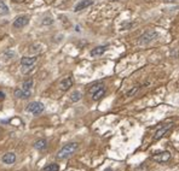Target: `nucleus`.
<instances>
[{
  "mask_svg": "<svg viewBox=\"0 0 179 171\" xmlns=\"http://www.w3.org/2000/svg\"><path fill=\"white\" fill-rule=\"evenodd\" d=\"M79 148V145L76 142H70V143H67V145H64L61 149H59V152H58V154H57V158L59 159V160H62V159H67V158H69L71 157L75 152H76V149Z\"/></svg>",
  "mask_w": 179,
  "mask_h": 171,
  "instance_id": "obj_1",
  "label": "nucleus"
},
{
  "mask_svg": "<svg viewBox=\"0 0 179 171\" xmlns=\"http://www.w3.org/2000/svg\"><path fill=\"white\" fill-rule=\"evenodd\" d=\"M25 110H27L29 113L34 115V116H39L40 113H42V112H44L45 107H44V105H42L41 102L34 101V102H31V104L25 107Z\"/></svg>",
  "mask_w": 179,
  "mask_h": 171,
  "instance_id": "obj_2",
  "label": "nucleus"
},
{
  "mask_svg": "<svg viewBox=\"0 0 179 171\" xmlns=\"http://www.w3.org/2000/svg\"><path fill=\"white\" fill-rule=\"evenodd\" d=\"M173 127H174V123H173V122L167 123V124H165L164 127H161V128L155 132V135H154V141H157V140H160V139H162L165 135H167V134L173 129Z\"/></svg>",
  "mask_w": 179,
  "mask_h": 171,
  "instance_id": "obj_3",
  "label": "nucleus"
},
{
  "mask_svg": "<svg viewBox=\"0 0 179 171\" xmlns=\"http://www.w3.org/2000/svg\"><path fill=\"white\" fill-rule=\"evenodd\" d=\"M157 38V33L154 30H150V31H145L143 35H140L139 40H138V44L140 45H148L149 42L154 41V40Z\"/></svg>",
  "mask_w": 179,
  "mask_h": 171,
  "instance_id": "obj_4",
  "label": "nucleus"
},
{
  "mask_svg": "<svg viewBox=\"0 0 179 171\" xmlns=\"http://www.w3.org/2000/svg\"><path fill=\"white\" fill-rule=\"evenodd\" d=\"M151 159L154 162H157V163H166L171 159V153L165 151V152H161V153H156L154 156L151 157Z\"/></svg>",
  "mask_w": 179,
  "mask_h": 171,
  "instance_id": "obj_5",
  "label": "nucleus"
},
{
  "mask_svg": "<svg viewBox=\"0 0 179 171\" xmlns=\"http://www.w3.org/2000/svg\"><path fill=\"white\" fill-rule=\"evenodd\" d=\"M28 23H29V17L28 16H21V17H17L15 19L14 27L15 28H23Z\"/></svg>",
  "mask_w": 179,
  "mask_h": 171,
  "instance_id": "obj_6",
  "label": "nucleus"
},
{
  "mask_svg": "<svg viewBox=\"0 0 179 171\" xmlns=\"http://www.w3.org/2000/svg\"><path fill=\"white\" fill-rule=\"evenodd\" d=\"M73 86V78L71 77H67L62 80L61 81V83H59V89L63 91V92H65V91H68L70 87Z\"/></svg>",
  "mask_w": 179,
  "mask_h": 171,
  "instance_id": "obj_7",
  "label": "nucleus"
},
{
  "mask_svg": "<svg viewBox=\"0 0 179 171\" xmlns=\"http://www.w3.org/2000/svg\"><path fill=\"white\" fill-rule=\"evenodd\" d=\"M38 60L36 57H23L21 59V65L22 66H33Z\"/></svg>",
  "mask_w": 179,
  "mask_h": 171,
  "instance_id": "obj_8",
  "label": "nucleus"
},
{
  "mask_svg": "<svg viewBox=\"0 0 179 171\" xmlns=\"http://www.w3.org/2000/svg\"><path fill=\"white\" fill-rule=\"evenodd\" d=\"M92 4H93V1H92V0H81L78 5L75 6L74 11H75V12H79V11H81V10H84V8L91 6Z\"/></svg>",
  "mask_w": 179,
  "mask_h": 171,
  "instance_id": "obj_9",
  "label": "nucleus"
},
{
  "mask_svg": "<svg viewBox=\"0 0 179 171\" xmlns=\"http://www.w3.org/2000/svg\"><path fill=\"white\" fill-rule=\"evenodd\" d=\"M31 95V91H24V89H16L15 91V96L18 99H28Z\"/></svg>",
  "mask_w": 179,
  "mask_h": 171,
  "instance_id": "obj_10",
  "label": "nucleus"
},
{
  "mask_svg": "<svg viewBox=\"0 0 179 171\" xmlns=\"http://www.w3.org/2000/svg\"><path fill=\"white\" fill-rule=\"evenodd\" d=\"M107 48H108L107 46L94 47L93 49L91 51V55H92V57H99V55H102L105 51H107Z\"/></svg>",
  "mask_w": 179,
  "mask_h": 171,
  "instance_id": "obj_11",
  "label": "nucleus"
},
{
  "mask_svg": "<svg viewBox=\"0 0 179 171\" xmlns=\"http://www.w3.org/2000/svg\"><path fill=\"white\" fill-rule=\"evenodd\" d=\"M16 162V156L15 153H6V154H4L3 157V163L5 164H14Z\"/></svg>",
  "mask_w": 179,
  "mask_h": 171,
  "instance_id": "obj_12",
  "label": "nucleus"
},
{
  "mask_svg": "<svg viewBox=\"0 0 179 171\" xmlns=\"http://www.w3.org/2000/svg\"><path fill=\"white\" fill-rule=\"evenodd\" d=\"M46 146H47V141L45 139H39L38 141H35V143H34V148L38 149V151L45 149Z\"/></svg>",
  "mask_w": 179,
  "mask_h": 171,
  "instance_id": "obj_13",
  "label": "nucleus"
},
{
  "mask_svg": "<svg viewBox=\"0 0 179 171\" xmlns=\"http://www.w3.org/2000/svg\"><path fill=\"white\" fill-rule=\"evenodd\" d=\"M102 88H104V87H103V83H97V85H93L90 89H88V93L91 94V95H93V94L97 93L98 91H101Z\"/></svg>",
  "mask_w": 179,
  "mask_h": 171,
  "instance_id": "obj_14",
  "label": "nucleus"
},
{
  "mask_svg": "<svg viewBox=\"0 0 179 171\" xmlns=\"http://www.w3.org/2000/svg\"><path fill=\"white\" fill-rule=\"evenodd\" d=\"M58 170H59V166H58V164L52 163V164H48L47 166H45L42 171H58Z\"/></svg>",
  "mask_w": 179,
  "mask_h": 171,
  "instance_id": "obj_15",
  "label": "nucleus"
},
{
  "mask_svg": "<svg viewBox=\"0 0 179 171\" xmlns=\"http://www.w3.org/2000/svg\"><path fill=\"white\" fill-rule=\"evenodd\" d=\"M104 94H105V88H102L101 91H98L97 93H94L93 95H92V99H93L94 101L99 100V99H101Z\"/></svg>",
  "mask_w": 179,
  "mask_h": 171,
  "instance_id": "obj_16",
  "label": "nucleus"
},
{
  "mask_svg": "<svg viewBox=\"0 0 179 171\" xmlns=\"http://www.w3.org/2000/svg\"><path fill=\"white\" fill-rule=\"evenodd\" d=\"M31 87H33V80L29 78V80H27V81H24L23 85H22V89L24 91H31Z\"/></svg>",
  "mask_w": 179,
  "mask_h": 171,
  "instance_id": "obj_17",
  "label": "nucleus"
},
{
  "mask_svg": "<svg viewBox=\"0 0 179 171\" xmlns=\"http://www.w3.org/2000/svg\"><path fill=\"white\" fill-rule=\"evenodd\" d=\"M80 99H81V93L78 92V91L74 92V93L70 95V100L73 101V102H76V101H79Z\"/></svg>",
  "mask_w": 179,
  "mask_h": 171,
  "instance_id": "obj_18",
  "label": "nucleus"
},
{
  "mask_svg": "<svg viewBox=\"0 0 179 171\" xmlns=\"http://www.w3.org/2000/svg\"><path fill=\"white\" fill-rule=\"evenodd\" d=\"M8 8L5 5L4 1H0V15H8Z\"/></svg>",
  "mask_w": 179,
  "mask_h": 171,
  "instance_id": "obj_19",
  "label": "nucleus"
},
{
  "mask_svg": "<svg viewBox=\"0 0 179 171\" xmlns=\"http://www.w3.org/2000/svg\"><path fill=\"white\" fill-rule=\"evenodd\" d=\"M33 68H34V65L33 66H22V72L23 74H28L29 71L33 70Z\"/></svg>",
  "mask_w": 179,
  "mask_h": 171,
  "instance_id": "obj_20",
  "label": "nucleus"
},
{
  "mask_svg": "<svg viewBox=\"0 0 179 171\" xmlns=\"http://www.w3.org/2000/svg\"><path fill=\"white\" fill-rule=\"evenodd\" d=\"M137 91H138V87H137V86H136V87H134V88H133L132 91H130V92H127V94H126V95H127V96H132L133 94L136 93V92H137Z\"/></svg>",
  "mask_w": 179,
  "mask_h": 171,
  "instance_id": "obj_21",
  "label": "nucleus"
},
{
  "mask_svg": "<svg viewBox=\"0 0 179 171\" xmlns=\"http://www.w3.org/2000/svg\"><path fill=\"white\" fill-rule=\"evenodd\" d=\"M52 22H53V21H52V19H51V18H48V19H44V21H42V24H44V25H47V24H52Z\"/></svg>",
  "mask_w": 179,
  "mask_h": 171,
  "instance_id": "obj_22",
  "label": "nucleus"
},
{
  "mask_svg": "<svg viewBox=\"0 0 179 171\" xmlns=\"http://www.w3.org/2000/svg\"><path fill=\"white\" fill-rule=\"evenodd\" d=\"M4 99H5V94L3 92H0V100H4Z\"/></svg>",
  "mask_w": 179,
  "mask_h": 171,
  "instance_id": "obj_23",
  "label": "nucleus"
},
{
  "mask_svg": "<svg viewBox=\"0 0 179 171\" xmlns=\"http://www.w3.org/2000/svg\"><path fill=\"white\" fill-rule=\"evenodd\" d=\"M165 3H174L176 0H164Z\"/></svg>",
  "mask_w": 179,
  "mask_h": 171,
  "instance_id": "obj_24",
  "label": "nucleus"
},
{
  "mask_svg": "<svg viewBox=\"0 0 179 171\" xmlns=\"http://www.w3.org/2000/svg\"><path fill=\"white\" fill-rule=\"evenodd\" d=\"M14 1H15V3H24L25 0H14Z\"/></svg>",
  "mask_w": 179,
  "mask_h": 171,
  "instance_id": "obj_25",
  "label": "nucleus"
},
{
  "mask_svg": "<svg viewBox=\"0 0 179 171\" xmlns=\"http://www.w3.org/2000/svg\"><path fill=\"white\" fill-rule=\"evenodd\" d=\"M104 171H113V170H111L110 168H108V169H105V170H104Z\"/></svg>",
  "mask_w": 179,
  "mask_h": 171,
  "instance_id": "obj_26",
  "label": "nucleus"
}]
</instances>
